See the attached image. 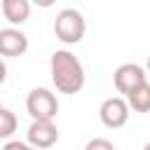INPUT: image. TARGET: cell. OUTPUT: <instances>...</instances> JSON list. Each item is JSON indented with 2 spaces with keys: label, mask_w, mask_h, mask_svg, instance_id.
Segmentation results:
<instances>
[{
  "label": "cell",
  "mask_w": 150,
  "mask_h": 150,
  "mask_svg": "<svg viewBox=\"0 0 150 150\" xmlns=\"http://www.w3.org/2000/svg\"><path fill=\"white\" fill-rule=\"evenodd\" d=\"M143 150H150V143H145V145H143Z\"/></svg>",
  "instance_id": "5bb4252c"
},
{
  "label": "cell",
  "mask_w": 150,
  "mask_h": 150,
  "mask_svg": "<svg viewBox=\"0 0 150 150\" xmlns=\"http://www.w3.org/2000/svg\"><path fill=\"white\" fill-rule=\"evenodd\" d=\"M145 68L143 66H138V63H122V66H117V70L112 73V84H115V89L120 91V94H131L136 87H141L143 82H148L145 80Z\"/></svg>",
  "instance_id": "277c9868"
},
{
  "label": "cell",
  "mask_w": 150,
  "mask_h": 150,
  "mask_svg": "<svg viewBox=\"0 0 150 150\" xmlns=\"http://www.w3.org/2000/svg\"><path fill=\"white\" fill-rule=\"evenodd\" d=\"M28 49V38L19 28H2L0 30V54L2 56H21Z\"/></svg>",
  "instance_id": "52a82bcc"
},
{
  "label": "cell",
  "mask_w": 150,
  "mask_h": 150,
  "mask_svg": "<svg viewBox=\"0 0 150 150\" xmlns=\"http://www.w3.org/2000/svg\"><path fill=\"white\" fill-rule=\"evenodd\" d=\"M2 150H38V148H33L30 143H23V141H7L2 145Z\"/></svg>",
  "instance_id": "7c38bea8"
},
{
  "label": "cell",
  "mask_w": 150,
  "mask_h": 150,
  "mask_svg": "<svg viewBox=\"0 0 150 150\" xmlns=\"http://www.w3.org/2000/svg\"><path fill=\"white\" fill-rule=\"evenodd\" d=\"M26 138H28V143L33 148L47 150L59 141V129H56V124L52 120H33L28 131H26Z\"/></svg>",
  "instance_id": "8992f818"
},
{
  "label": "cell",
  "mask_w": 150,
  "mask_h": 150,
  "mask_svg": "<svg viewBox=\"0 0 150 150\" xmlns=\"http://www.w3.org/2000/svg\"><path fill=\"white\" fill-rule=\"evenodd\" d=\"M98 117H101V122H103L108 129H120V127H124L127 120H129V103H127V98H122V96H110V98H105V101L101 103V108H98Z\"/></svg>",
  "instance_id": "5b68a950"
},
{
  "label": "cell",
  "mask_w": 150,
  "mask_h": 150,
  "mask_svg": "<svg viewBox=\"0 0 150 150\" xmlns=\"http://www.w3.org/2000/svg\"><path fill=\"white\" fill-rule=\"evenodd\" d=\"M2 16L9 23H23L30 14V2L28 0H2Z\"/></svg>",
  "instance_id": "ba28073f"
},
{
  "label": "cell",
  "mask_w": 150,
  "mask_h": 150,
  "mask_svg": "<svg viewBox=\"0 0 150 150\" xmlns=\"http://www.w3.org/2000/svg\"><path fill=\"white\" fill-rule=\"evenodd\" d=\"M26 110L33 120H52L56 117L59 112V101H56V94L45 89V87H35L28 91L26 96Z\"/></svg>",
  "instance_id": "3957f363"
},
{
  "label": "cell",
  "mask_w": 150,
  "mask_h": 150,
  "mask_svg": "<svg viewBox=\"0 0 150 150\" xmlns=\"http://www.w3.org/2000/svg\"><path fill=\"white\" fill-rule=\"evenodd\" d=\"M49 73H52V82L56 91L61 94H77L84 87V66L68 49H56L52 54Z\"/></svg>",
  "instance_id": "6da1fadb"
},
{
  "label": "cell",
  "mask_w": 150,
  "mask_h": 150,
  "mask_svg": "<svg viewBox=\"0 0 150 150\" xmlns=\"http://www.w3.org/2000/svg\"><path fill=\"white\" fill-rule=\"evenodd\" d=\"M19 127V120L16 115L9 110V108H0V136L2 138H9Z\"/></svg>",
  "instance_id": "30bf717a"
},
{
  "label": "cell",
  "mask_w": 150,
  "mask_h": 150,
  "mask_svg": "<svg viewBox=\"0 0 150 150\" xmlns=\"http://www.w3.org/2000/svg\"><path fill=\"white\" fill-rule=\"evenodd\" d=\"M145 70L150 73V56H148V63H145Z\"/></svg>",
  "instance_id": "4fadbf2b"
},
{
  "label": "cell",
  "mask_w": 150,
  "mask_h": 150,
  "mask_svg": "<svg viewBox=\"0 0 150 150\" xmlns=\"http://www.w3.org/2000/svg\"><path fill=\"white\" fill-rule=\"evenodd\" d=\"M129 108L136 112H150V82H143L141 87H136L131 94L124 96Z\"/></svg>",
  "instance_id": "9c48e42d"
},
{
  "label": "cell",
  "mask_w": 150,
  "mask_h": 150,
  "mask_svg": "<svg viewBox=\"0 0 150 150\" xmlns=\"http://www.w3.org/2000/svg\"><path fill=\"white\" fill-rule=\"evenodd\" d=\"M84 150H115V145H112V141H108V138H103V136H96V138L87 141Z\"/></svg>",
  "instance_id": "8fae6325"
},
{
  "label": "cell",
  "mask_w": 150,
  "mask_h": 150,
  "mask_svg": "<svg viewBox=\"0 0 150 150\" xmlns=\"http://www.w3.org/2000/svg\"><path fill=\"white\" fill-rule=\"evenodd\" d=\"M84 33H87V21H84V16L75 7H66V9H61L56 14V19H54V35L63 45L82 42Z\"/></svg>",
  "instance_id": "7a4b0ae2"
}]
</instances>
